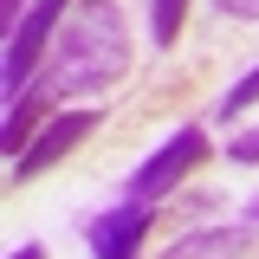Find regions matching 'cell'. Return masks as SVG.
<instances>
[{"mask_svg": "<svg viewBox=\"0 0 259 259\" xmlns=\"http://www.w3.org/2000/svg\"><path fill=\"white\" fill-rule=\"evenodd\" d=\"M130 71V26L117 13V0H78L65 13L59 39H52V59L39 71V91L65 104V97H91L110 91Z\"/></svg>", "mask_w": 259, "mask_h": 259, "instance_id": "6da1fadb", "label": "cell"}, {"mask_svg": "<svg viewBox=\"0 0 259 259\" xmlns=\"http://www.w3.org/2000/svg\"><path fill=\"white\" fill-rule=\"evenodd\" d=\"M71 7H78V0H32V13L7 32V59H0V91H7V104L26 97V78H39V59H46V46L59 39Z\"/></svg>", "mask_w": 259, "mask_h": 259, "instance_id": "7a4b0ae2", "label": "cell"}, {"mask_svg": "<svg viewBox=\"0 0 259 259\" xmlns=\"http://www.w3.org/2000/svg\"><path fill=\"white\" fill-rule=\"evenodd\" d=\"M201 162H207V136H201L194 123H182V130L156 149V156L136 162V175H130V201H149V207H156L162 194H175L194 168H201Z\"/></svg>", "mask_w": 259, "mask_h": 259, "instance_id": "3957f363", "label": "cell"}, {"mask_svg": "<svg viewBox=\"0 0 259 259\" xmlns=\"http://www.w3.org/2000/svg\"><path fill=\"white\" fill-rule=\"evenodd\" d=\"M97 123H104V110H52V117H46V130H39L26 149L13 156V182H32V175L59 168V162L71 156V149H78Z\"/></svg>", "mask_w": 259, "mask_h": 259, "instance_id": "277c9868", "label": "cell"}, {"mask_svg": "<svg viewBox=\"0 0 259 259\" xmlns=\"http://www.w3.org/2000/svg\"><path fill=\"white\" fill-rule=\"evenodd\" d=\"M149 214H156V207H149V201H117V207H104V214H97L91 221V233H84V240H91V253L97 259H136L143 253V233H149Z\"/></svg>", "mask_w": 259, "mask_h": 259, "instance_id": "5b68a950", "label": "cell"}, {"mask_svg": "<svg viewBox=\"0 0 259 259\" xmlns=\"http://www.w3.org/2000/svg\"><path fill=\"white\" fill-rule=\"evenodd\" d=\"M162 259H246V233L240 227H201V233H182Z\"/></svg>", "mask_w": 259, "mask_h": 259, "instance_id": "8992f818", "label": "cell"}, {"mask_svg": "<svg viewBox=\"0 0 259 259\" xmlns=\"http://www.w3.org/2000/svg\"><path fill=\"white\" fill-rule=\"evenodd\" d=\"M52 110V97L46 91H26V97H13L7 104V123H0V149L7 156H20L26 149V136H39V117Z\"/></svg>", "mask_w": 259, "mask_h": 259, "instance_id": "52a82bcc", "label": "cell"}, {"mask_svg": "<svg viewBox=\"0 0 259 259\" xmlns=\"http://www.w3.org/2000/svg\"><path fill=\"white\" fill-rule=\"evenodd\" d=\"M182 20H188V0H149V39L162 52L182 39Z\"/></svg>", "mask_w": 259, "mask_h": 259, "instance_id": "ba28073f", "label": "cell"}, {"mask_svg": "<svg viewBox=\"0 0 259 259\" xmlns=\"http://www.w3.org/2000/svg\"><path fill=\"white\" fill-rule=\"evenodd\" d=\"M259 104V65L246 71V78H233L227 84V97H221V117H240V110H253Z\"/></svg>", "mask_w": 259, "mask_h": 259, "instance_id": "9c48e42d", "label": "cell"}, {"mask_svg": "<svg viewBox=\"0 0 259 259\" xmlns=\"http://www.w3.org/2000/svg\"><path fill=\"white\" fill-rule=\"evenodd\" d=\"M227 156H233V162H246V168H259V123H253V130H240V136L227 143Z\"/></svg>", "mask_w": 259, "mask_h": 259, "instance_id": "30bf717a", "label": "cell"}, {"mask_svg": "<svg viewBox=\"0 0 259 259\" xmlns=\"http://www.w3.org/2000/svg\"><path fill=\"white\" fill-rule=\"evenodd\" d=\"M221 13H233V20H259V0H214Z\"/></svg>", "mask_w": 259, "mask_h": 259, "instance_id": "8fae6325", "label": "cell"}, {"mask_svg": "<svg viewBox=\"0 0 259 259\" xmlns=\"http://www.w3.org/2000/svg\"><path fill=\"white\" fill-rule=\"evenodd\" d=\"M0 20H7V32L20 26V0H0Z\"/></svg>", "mask_w": 259, "mask_h": 259, "instance_id": "7c38bea8", "label": "cell"}, {"mask_svg": "<svg viewBox=\"0 0 259 259\" xmlns=\"http://www.w3.org/2000/svg\"><path fill=\"white\" fill-rule=\"evenodd\" d=\"M7 259H46V246H13Z\"/></svg>", "mask_w": 259, "mask_h": 259, "instance_id": "4fadbf2b", "label": "cell"}, {"mask_svg": "<svg viewBox=\"0 0 259 259\" xmlns=\"http://www.w3.org/2000/svg\"><path fill=\"white\" fill-rule=\"evenodd\" d=\"M246 221H259V194H253V201H246Z\"/></svg>", "mask_w": 259, "mask_h": 259, "instance_id": "5bb4252c", "label": "cell"}]
</instances>
